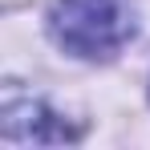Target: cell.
Returning <instances> with one entry per match:
<instances>
[{"label":"cell","mask_w":150,"mask_h":150,"mask_svg":"<svg viewBox=\"0 0 150 150\" xmlns=\"http://www.w3.org/2000/svg\"><path fill=\"white\" fill-rule=\"evenodd\" d=\"M134 25V0H53L49 8L53 41L77 57H114Z\"/></svg>","instance_id":"obj_1"}]
</instances>
